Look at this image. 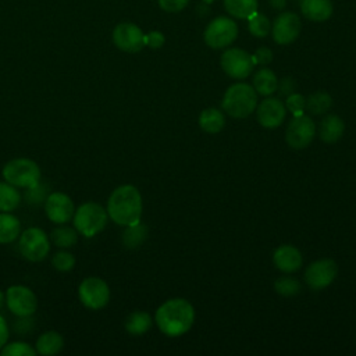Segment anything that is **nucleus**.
I'll return each instance as SVG.
<instances>
[{
  "mask_svg": "<svg viewBox=\"0 0 356 356\" xmlns=\"http://www.w3.org/2000/svg\"><path fill=\"white\" fill-rule=\"evenodd\" d=\"M277 89H280V93L281 95H291L293 93V89H295V82L291 76H286V78H282L281 82L277 85Z\"/></svg>",
  "mask_w": 356,
  "mask_h": 356,
  "instance_id": "38",
  "label": "nucleus"
},
{
  "mask_svg": "<svg viewBox=\"0 0 356 356\" xmlns=\"http://www.w3.org/2000/svg\"><path fill=\"white\" fill-rule=\"evenodd\" d=\"M300 18L291 11L281 13L273 22V39L278 44H289L296 40L300 33Z\"/></svg>",
  "mask_w": 356,
  "mask_h": 356,
  "instance_id": "15",
  "label": "nucleus"
},
{
  "mask_svg": "<svg viewBox=\"0 0 356 356\" xmlns=\"http://www.w3.org/2000/svg\"><path fill=\"white\" fill-rule=\"evenodd\" d=\"M6 306L17 317H32L38 309V298L35 292L21 284L11 285L6 289Z\"/></svg>",
  "mask_w": 356,
  "mask_h": 356,
  "instance_id": "9",
  "label": "nucleus"
},
{
  "mask_svg": "<svg viewBox=\"0 0 356 356\" xmlns=\"http://www.w3.org/2000/svg\"><path fill=\"white\" fill-rule=\"evenodd\" d=\"M10 339V327L6 318L0 314V349L8 342Z\"/></svg>",
  "mask_w": 356,
  "mask_h": 356,
  "instance_id": "39",
  "label": "nucleus"
},
{
  "mask_svg": "<svg viewBox=\"0 0 356 356\" xmlns=\"http://www.w3.org/2000/svg\"><path fill=\"white\" fill-rule=\"evenodd\" d=\"M50 236L39 227H29L21 231L18 236V249L24 259L39 263L50 252Z\"/></svg>",
  "mask_w": 356,
  "mask_h": 356,
  "instance_id": "6",
  "label": "nucleus"
},
{
  "mask_svg": "<svg viewBox=\"0 0 356 356\" xmlns=\"http://www.w3.org/2000/svg\"><path fill=\"white\" fill-rule=\"evenodd\" d=\"M213 1H216V0H203L204 4H210V3H213Z\"/></svg>",
  "mask_w": 356,
  "mask_h": 356,
  "instance_id": "42",
  "label": "nucleus"
},
{
  "mask_svg": "<svg viewBox=\"0 0 356 356\" xmlns=\"http://www.w3.org/2000/svg\"><path fill=\"white\" fill-rule=\"evenodd\" d=\"M224 124H225L224 114L217 108H206L200 113L199 125L204 132L217 134L222 129Z\"/></svg>",
  "mask_w": 356,
  "mask_h": 356,
  "instance_id": "27",
  "label": "nucleus"
},
{
  "mask_svg": "<svg viewBox=\"0 0 356 356\" xmlns=\"http://www.w3.org/2000/svg\"><path fill=\"white\" fill-rule=\"evenodd\" d=\"M4 305H6V295L4 292L0 291V310L4 307Z\"/></svg>",
  "mask_w": 356,
  "mask_h": 356,
  "instance_id": "41",
  "label": "nucleus"
},
{
  "mask_svg": "<svg viewBox=\"0 0 356 356\" xmlns=\"http://www.w3.org/2000/svg\"><path fill=\"white\" fill-rule=\"evenodd\" d=\"M22 200L19 188L7 181H0V211H14Z\"/></svg>",
  "mask_w": 356,
  "mask_h": 356,
  "instance_id": "23",
  "label": "nucleus"
},
{
  "mask_svg": "<svg viewBox=\"0 0 356 356\" xmlns=\"http://www.w3.org/2000/svg\"><path fill=\"white\" fill-rule=\"evenodd\" d=\"M257 120L261 127L264 128H277L282 124L285 114H286V107L284 103L278 99L268 97L264 99L259 106H257Z\"/></svg>",
  "mask_w": 356,
  "mask_h": 356,
  "instance_id": "16",
  "label": "nucleus"
},
{
  "mask_svg": "<svg viewBox=\"0 0 356 356\" xmlns=\"http://www.w3.org/2000/svg\"><path fill=\"white\" fill-rule=\"evenodd\" d=\"M157 3L167 13H178L188 6L189 0H157Z\"/></svg>",
  "mask_w": 356,
  "mask_h": 356,
  "instance_id": "35",
  "label": "nucleus"
},
{
  "mask_svg": "<svg viewBox=\"0 0 356 356\" xmlns=\"http://www.w3.org/2000/svg\"><path fill=\"white\" fill-rule=\"evenodd\" d=\"M316 134L313 120L305 114L292 118L286 128V142L293 149H303L310 145Z\"/></svg>",
  "mask_w": 356,
  "mask_h": 356,
  "instance_id": "13",
  "label": "nucleus"
},
{
  "mask_svg": "<svg viewBox=\"0 0 356 356\" xmlns=\"http://www.w3.org/2000/svg\"><path fill=\"white\" fill-rule=\"evenodd\" d=\"M267 1L274 10H282L286 4V0H267Z\"/></svg>",
  "mask_w": 356,
  "mask_h": 356,
  "instance_id": "40",
  "label": "nucleus"
},
{
  "mask_svg": "<svg viewBox=\"0 0 356 356\" xmlns=\"http://www.w3.org/2000/svg\"><path fill=\"white\" fill-rule=\"evenodd\" d=\"M108 214L106 207L97 202H83L75 207L72 225L85 238H93L100 234L107 225Z\"/></svg>",
  "mask_w": 356,
  "mask_h": 356,
  "instance_id": "3",
  "label": "nucleus"
},
{
  "mask_svg": "<svg viewBox=\"0 0 356 356\" xmlns=\"http://www.w3.org/2000/svg\"><path fill=\"white\" fill-rule=\"evenodd\" d=\"M224 8L231 17L249 19L257 13V0H224Z\"/></svg>",
  "mask_w": 356,
  "mask_h": 356,
  "instance_id": "25",
  "label": "nucleus"
},
{
  "mask_svg": "<svg viewBox=\"0 0 356 356\" xmlns=\"http://www.w3.org/2000/svg\"><path fill=\"white\" fill-rule=\"evenodd\" d=\"M63 348H64V338L58 331H54V330L42 332L35 342L36 353L43 356L57 355L63 350Z\"/></svg>",
  "mask_w": 356,
  "mask_h": 356,
  "instance_id": "18",
  "label": "nucleus"
},
{
  "mask_svg": "<svg viewBox=\"0 0 356 356\" xmlns=\"http://www.w3.org/2000/svg\"><path fill=\"white\" fill-rule=\"evenodd\" d=\"M238 36V25L232 18L217 17L209 22L203 32L206 44L211 49H224Z\"/></svg>",
  "mask_w": 356,
  "mask_h": 356,
  "instance_id": "8",
  "label": "nucleus"
},
{
  "mask_svg": "<svg viewBox=\"0 0 356 356\" xmlns=\"http://www.w3.org/2000/svg\"><path fill=\"white\" fill-rule=\"evenodd\" d=\"M274 288L282 296H293V295L299 293L300 284L298 280H295L292 277H281L275 281Z\"/></svg>",
  "mask_w": 356,
  "mask_h": 356,
  "instance_id": "33",
  "label": "nucleus"
},
{
  "mask_svg": "<svg viewBox=\"0 0 356 356\" xmlns=\"http://www.w3.org/2000/svg\"><path fill=\"white\" fill-rule=\"evenodd\" d=\"M152 323L153 321L149 313L136 310L128 314V317L124 321V327L131 335H143L150 330Z\"/></svg>",
  "mask_w": 356,
  "mask_h": 356,
  "instance_id": "24",
  "label": "nucleus"
},
{
  "mask_svg": "<svg viewBox=\"0 0 356 356\" xmlns=\"http://www.w3.org/2000/svg\"><path fill=\"white\" fill-rule=\"evenodd\" d=\"M75 211L74 200L65 192H51L44 199L46 217L56 225L67 224L72 220Z\"/></svg>",
  "mask_w": 356,
  "mask_h": 356,
  "instance_id": "10",
  "label": "nucleus"
},
{
  "mask_svg": "<svg viewBox=\"0 0 356 356\" xmlns=\"http://www.w3.org/2000/svg\"><path fill=\"white\" fill-rule=\"evenodd\" d=\"M3 179L19 189H28L40 182L42 171L36 161L28 157L8 160L1 170Z\"/></svg>",
  "mask_w": 356,
  "mask_h": 356,
  "instance_id": "4",
  "label": "nucleus"
},
{
  "mask_svg": "<svg viewBox=\"0 0 356 356\" xmlns=\"http://www.w3.org/2000/svg\"><path fill=\"white\" fill-rule=\"evenodd\" d=\"M108 284L100 277H86L78 285V298L81 303L90 310H100L110 302Z\"/></svg>",
  "mask_w": 356,
  "mask_h": 356,
  "instance_id": "7",
  "label": "nucleus"
},
{
  "mask_svg": "<svg viewBox=\"0 0 356 356\" xmlns=\"http://www.w3.org/2000/svg\"><path fill=\"white\" fill-rule=\"evenodd\" d=\"M345 125L338 115H327L320 124V138L325 143H335L343 134Z\"/></svg>",
  "mask_w": 356,
  "mask_h": 356,
  "instance_id": "21",
  "label": "nucleus"
},
{
  "mask_svg": "<svg viewBox=\"0 0 356 356\" xmlns=\"http://www.w3.org/2000/svg\"><path fill=\"white\" fill-rule=\"evenodd\" d=\"M277 85H278L277 76L268 68L259 70L253 78V88L256 90V93H259L261 96H268V95L274 93L277 90Z\"/></svg>",
  "mask_w": 356,
  "mask_h": 356,
  "instance_id": "26",
  "label": "nucleus"
},
{
  "mask_svg": "<svg viewBox=\"0 0 356 356\" xmlns=\"http://www.w3.org/2000/svg\"><path fill=\"white\" fill-rule=\"evenodd\" d=\"M1 356H35L36 350L32 345L24 341H13L7 342L0 349Z\"/></svg>",
  "mask_w": 356,
  "mask_h": 356,
  "instance_id": "32",
  "label": "nucleus"
},
{
  "mask_svg": "<svg viewBox=\"0 0 356 356\" xmlns=\"http://www.w3.org/2000/svg\"><path fill=\"white\" fill-rule=\"evenodd\" d=\"M78 231L67 224H58L50 232V242L60 249H70L78 242Z\"/></svg>",
  "mask_w": 356,
  "mask_h": 356,
  "instance_id": "22",
  "label": "nucleus"
},
{
  "mask_svg": "<svg viewBox=\"0 0 356 356\" xmlns=\"http://www.w3.org/2000/svg\"><path fill=\"white\" fill-rule=\"evenodd\" d=\"M154 320L163 334L168 337H179L192 327L195 321V310L185 299H170L156 310Z\"/></svg>",
  "mask_w": 356,
  "mask_h": 356,
  "instance_id": "2",
  "label": "nucleus"
},
{
  "mask_svg": "<svg viewBox=\"0 0 356 356\" xmlns=\"http://www.w3.org/2000/svg\"><path fill=\"white\" fill-rule=\"evenodd\" d=\"M106 210L108 218L118 225L138 224L142 217V196L138 188L129 184L117 186L108 196Z\"/></svg>",
  "mask_w": 356,
  "mask_h": 356,
  "instance_id": "1",
  "label": "nucleus"
},
{
  "mask_svg": "<svg viewBox=\"0 0 356 356\" xmlns=\"http://www.w3.org/2000/svg\"><path fill=\"white\" fill-rule=\"evenodd\" d=\"M273 260L274 264L284 273L298 271L302 266L300 252L291 245H282L277 248L273 254Z\"/></svg>",
  "mask_w": 356,
  "mask_h": 356,
  "instance_id": "17",
  "label": "nucleus"
},
{
  "mask_svg": "<svg viewBox=\"0 0 356 356\" xmlns=\"http://www.w3.org/2000/svg\"><path fill=\"white\" fill-rule=\"evenodd\" d=\"M331 104H332V99L328 93L316 92L306 99L305 108H307L312 114H323L331 107Z\"/></svg>",
  "mask_w": 356,
  "mask_h": 356,
  "instance_id": "29",
  "label": "nucleus"
},
{
  "mask_svg": "<svg viewBox=\"0 0 356 356\" xmlns=\"http://www.w3.org/2000/svg\"><path fill=\"white\" fill-rule=\"evenodd\" d=\"M146 238H147V227L140 224L139 221L138 224L125 227V231L122 234V243L128 249H138L139 246H142Z\"/></svg>",
  "mask_w": 356,
  "mask_h": 356,
  "instance_id": "28",
  "label": "nucleus"
},
{
  "mask_svg": "<svg viewBox=\"0 0 356 356\" xmlns=\"http://www.w3.org/2000/svg\"><path fill=\"white\" fill-rule=\"evenodd\" d=\"M305 106H306V99L302 95H299V93L288 95L286 102H285V107L293 114V117L302 115L303 110H305Z\"/></svg>",
  "mask_w": 356,
  "mask_h": 356,
  "instance_id": "34",
  "label": "nucleus"
},
{
  "mask_svg": "<svg viewBox=\"0 0 356 356\" xmlns=\"http://www.w3.org/2000/svg\"><path fill=\"white\" fill-rule=\"evenodd\" d=\"M300 11L307 19L321 22L331 17L332 3L331 0H302Z\"/></svg>",
  "mask_w": 356,
  "mask_h": 356,
  "instance_id": "19",
  "label": "nucleus"
},
{
  "mask_svg": "<svg viewBox=\"0 0 356 356\" xmlns=\"http://www.w3.org/2000/svg\"><path fill=\"white\" fill-rule=\"evenodd\" d=\"M224 111L234 118H245L257 106V93L248 83H235L229 86L221 103Z\"/></svg>",
  "mask_w": 356,
  "mask_h": 356,
  "instance_id": "5",
  "label": "nucleus"
},
{
  "mask_svg": "<svg viewBox=\"0 0 356 356\" xmlns=\"http://www.w3.org/2000/svg\"><path fill=\"white\" fill-rule=\"evenodd\" d=\"M221 67L228 76L234 79H243L250 75L254 67V61L248 51L234 47L222 53Z\"/></svg>",
  "mask_w": 356,
  "mask_h": 356,
  "instance_id": "11",
  "label": "nucleus"
},
{
  "mask_svg": "<svg viewBox=\"0 0 356 356\" xmlns=\"http://www.w3.org/2000/svg\"><path fill=\"white\" fill-rule=\"evenodd\" d=\"M254 64H270L273 61V51L268 47H260L256 50V53L252 56Z\"/></svg>",
  "mask_w": 356,
  "mask_h": 356,
  "instance_id": "37",
  "label": "nucleus"
},
{
  "mask_svg": "<svg viewBox=\"0 0 356 356\" xmlns=\"http://www.w3.org/2000/svg\"><path fill=\"white\" fill-rule=\"evenodd\" d=\"M338 267L332 259H321L312 263L305 271V280L312 289H323L328 286L337 277Z\"/></svg>",
  "mask_w": 356,
  "mask_h": 356,
  "instance_id": "14",
  "label": "nucleus"
},
{
  "mask_svg": "<svg viewBox=\"0 0 356 356\" xmlns=\"http://www.w3.org/2000/svg\"><path fill=\"white\" fill-rule=\"evenodd\" d=\"M111 38L115 47L125 53H138L145 47V35L142 29L132 22L115 25Z\"/></svg>",
  "mask_w": 356,
  "mask_h": 356,
  "instance_id": "12",
  "label": "nucleus"
},
{
  "mask_svg": "<svg viewBox=\"0 0 356 356\" xmlns=\"http://www.w3.org/2000/svg\"><path fill=\"white\" fill-rule=\"evenodd\" d=\"M248 29L256 38H266L270 33V31H271V22H270V19L264 14L254 13L249 18Z\"/></svg>",
  "mask_w": 356,
  "mask_h": 356,
  "instance_id": "30",
  "label": "nucleus"
},
{
  "mask_svg": "<svg viewBox=\"0 0 356 356\" xmlns=\"http://www.w3.org/2000/svg\"><path fill=\"white\" fill-rule=\"evenodd\" d=\"M21 234V221L11 211H0V243H11Z\"/></svg>",
  "mask_w": 356,
  "mask_h": 356,
  "instance_id": "20",
  "label": "nucleus"
},
{
  "mask_svg": "<svg viewBox=\"0 0 356 356\" xmlns=\"http://www.w3.org/2000/svg\"><path fill=\"white\" fill-rule=\"evenodd\" d=\"M164 44V35L159 31H152L147 35H145V46H149L150 49H160Z\"/></svg>",
  "mask_w": 356,
  "mask_h": 356,
  "instance_id": "36",
  "label": "nucleus"
},
{
  "mask_svg": "<svg viewBox=\"0 0 356 356\" xmlns=\"http://www.w3.org/2000/svg\"><path fill=\"white\" fill-rule=\"evenodd\" d=\"M75 264L76 259L71 252H68V249H61L51 256V266L60 273H68L74 270Z\"/></svg>",
  "mask_w": 356,
  "mask_h": 356,
  "instance_id": "31",
  "label": "nucleus"
}]
</instances>
